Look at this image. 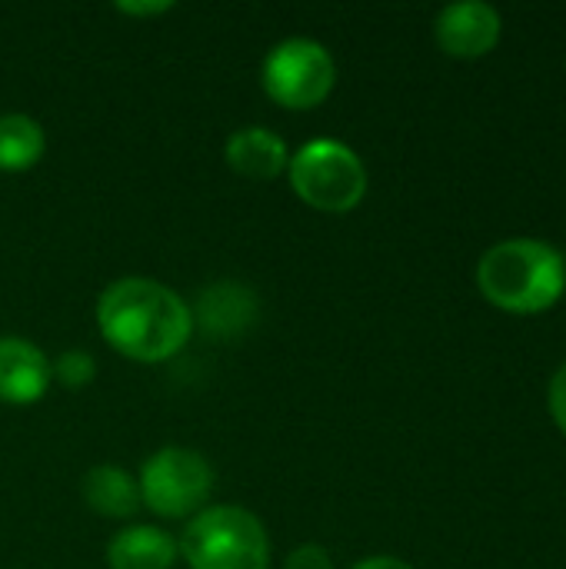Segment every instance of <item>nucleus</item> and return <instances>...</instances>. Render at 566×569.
I'll list each match as a JSON object with an SVG mask.
<instances>
[{"mask_svg":"<svg viewBox=\"0 0 566 569\" xmlns=\"http://www.w3.org/2000/svg\"><path fill=\"white\" fill-rule=\"evenodd\" d=\"M140 503H147L157 517L180 520L197 517L214 490L210 463L187 447H163L157 450L140 470Z\"/></svg>","mask_w":566,"mask_h":569,"instance_id":"obj_5","label":"nucleus"},{"mask_svg":"<svg viewBox=\"0 0 566 569\" xmlns=\"http://www.w3.org/2000/svg\"><path fill=\"white\" fill-rule=\"evenodd\" d=\"M190 569H267L270 540L264 523L244 507H207L190 517L180 537Z\"/></svg>","mask_w":566,"mask_h":569,"instance_id":"obj_3","label":"nucleus"},{"mask_svg":"<svg viewBox=\"0 0 566 569\" xmlns=\"http://www.w3.org/2000/svg\"><path fill=\"white\" fill-rule=\"evenodd\" d=\"M477 287L507 313H544L566 293L564 253L534 237L504 240L480 257Z\"/></svg>","mask_w":566,"mask_h":569,"instance_id":"obj_2","label":"nucleus"},{"mask_svg":"<svg viewBox=\"0 0 566 569\" xmlns=\"http://www.w3.org/2000/svg\"><path fill=\"white\" fill-rule=\"evenodd\" d=\"M264 90L290 110H310L334 90L337 63L320 40L287 37L267 57L260 70Z\"/></svg>","mask_w":566,"mask_h":569,"instance_id":"obj_6","label":"nucleus"},{"mask_svg":"<svg viewBox=\"0 0 566 569\" xmlns=\"http://www.w3.org/2000/svg\"><path fill=\"white\" fill-rule=\"evenodd\" d=\"M50 360L20 337H0V400L13 407L37 403L50 390Z\"/></svg>","mask_w":566,"mask_h":569,"instance_id":"obj_8","label":"nucleus"},{"mask_svg":"<svg viewBox=\"0 0 566 569\" xmlns=\"http://www.w3.org/2000/svg\"><path fill=\"white\" fill-rule=\"evenodd\" d=\"M287 143L267 127H240L227 140V163L247 180H270L287 170Z\"/></svg>","mask_w":566,"mask_h":569,"instance_id":"obj_9","label":"nucleus"},{"mask_svg":"<svg viewBox=\"0 0 566 569\" xmlns=\"http://www.w3.org/2000/svg\"><path fill=\"white\" fill-rule=\"evenodd\" d=\"M434 33H437V43L444 53H450L457 60H477L500 43L504 17L497 7H490L484 0H460L437 13Z\"/></svg>","mask_w":566,"mask_h":569,"instance_id":"obj_7","label":"nucleus"},{"mask_svg":"<svg viewBox=\"0 0 566 569\" xmlns=\"http://www.w3.org/2000/svg\"><path fill=\"white\" fill-rule=\"evenodd\" d=\"M173 3L170 0H157V3H117V10H123V13H133V17H150V13H167Z\"/></svg>","mask_w":566,"mask_h":569,"instance_id":"obj_17","label":"nucleus"},{"mask_svg":"<svg viewBox=\"0 0 566 569\" xmlns=\"http://www.w3.org/2000/svg\"><path fill=\"white\" fill-rule=\"evenodd\" d=\"M97 327L117 353L160 363L190 340L193 313L170 287L147 277H123L100 293Z\"/></svg>","mask_w":566,"mask_h":569,"instance_id":"obj_1","label":"nucleus"},{"mask_svg":"<svg viewBox=\"0 0 566 569\" xmlns=\"http://www.w3.org/2000/svg\"><path fill=\"white\" fill-rule=\"evenodd\" d=\"M284 569H334L330 563V553L317 543H307V547H297L290 557H287V567Z\"/></svg>","mask_w":566,"mask_h":569,"instance_id":"obj_15","label":"nucleus"},{"mask_svg":"<svg viewBox=\"0 0 566 569\" xmlns=\"http://www.w3.org/2000/svg\"><path fill=\"white\" fill-rule=\"evenodd\" d=\"M547 407H550V417L554 423L560 427V433L566 437V363L554 373L550 380V390H547Z\"/></svg>","mask_w":566,"mask_h":569,"instance_id":"obj_16","label":"nucleus"},{"mask_svg":"<svg viewBox=\"0 0 566 569\" xmlns=\"http://www.w3.org/2000/svg\"><path fill=\"white\" fill-rule=\"evenodd\" d=\"M50 373H53L63 387L77 390V387H87V383L93 380L97 363H93V357L83 353V350H63V353L57 357V363L50 367Z\"/></svg>","mask_w":566,"mask_h":569,"instance_id":"obj_14","label":"nucleus"},{"mask_svg":"<svg viewBox=\"0 0 566 569\" xmlns=\"http://www.w3.org/2000/svg\"><path fill=\"white\" fill-rule=\"evenodd\" d=\"M350 569H414L410 563H404V560H397V557H367V560H360L357 567Z\"/></svg>","mask_w":566,"mask_h":569,"instance_id":"obj_18","label":"nucleus"},{"mask_svg":"<svg viewBox=\"0 0 566 569\" xmlns=\"http://www.w3.org/2000/svg\"><path fill=\"white\" fill-rule=\"evenodd\" d=\"M294 193L324 210V213H347L367 193V167L340 140H310L287 160Z\"/></svg>","mask_w":566,"mask_h":569,"instance_id":"obj_4","label":"nucleus"},{"mask_svg":"<svg viewBox=\"0 0 566 569\" xmlns=\"http://www.w3.org/2000/svg\"><path fill=\"white\" fill-rule=\"evenodd\" d=\"M80 493H83V503L100 513V517H110V520H123V517H133L137 513V503H140V487L137 480L120 470V467H93L87 470L83 483H80Z\"/></svg>","mask_w":566,"mask_h":569,"instance_id":"obj_12","label":"nucleus"},{"mask_svg":"<svg viewBox=\"0 0 566 569\" xmlns=\"http://www.w3.org/2000/svg\"><path fill=\"white\" fill-rule=\"evenodd\" d=\"M177 560V543L157 527H127L107 543L110 569H170Z\"/></svg>","mask_w":566,"mask_h":569,"instance_id":"obj_11","label":"nucleus"},{"mask_svg":"<svg viewBox=\"0 0 566 569\" xmlns=\"http://www.w3.org/2000/svg\"><path fill=\"white\" fill-rule=\"evenodd\" d=\"M47 150L43 127L27 113H0V170H30Z\"/></svg>","mask_w":566,"mask_h":569,"instance_id":"obj_13","label":"nucleus"},{"mask_svg":"<svg viewBox=\"0 0 566 569\" xmlns=\"http://www.w3.org/2000/svg\"><path fill=\"white\" fill-rule=\"evenodd\" d=\"M197 320L203 323L207 333L237 337L257 320V297L250 287H240L230 280L214 283L197 300Z\"/></svg>","mask_w":566,"mask_h":569,"instance_id":"obj_10","label":"nucleus"}]
</instances>
